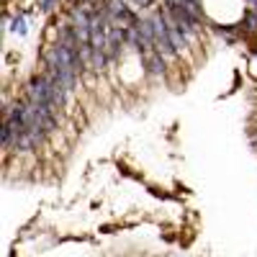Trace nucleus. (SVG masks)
<instances>
[{
    "label": "nucleus",
    "instance_id": "f257e3e1",
    "mask_svg": "<svg viewBox=\"0 0 257 257\" xmlns=\"http://www.w3.org/2000/svg\"><path fill=\"white\" fill-rule=\"evenodd\" d=\"M139 62H142V72L147 77H152V80H167V75L173 72V67L167 64V59L160 52H155V49L139 54Z\"/></svg>",
    "mask_w": 257,
    "mask_h": 257
},
{
    "label": "nucleus",
    "instance_id": "f03ea898",
    "mask_svg": "<svg viewBox=\"0 0 257 257\" xmlns=\"http://www.w3.org/2000/svg\"><path fill=\"white\" fill-rule=\"evenodd\" d=\"M239 31H242V39L257 36V11H244V16L239 21Z\"/></svg>",
    "mask_w": 257,
    "mask_h": 257
},
{
    "label": "nucleus",
    "instance_id": "7ed1b4c3",
    "mask_svg": "<svg viewBox=\"0 0 257 257\" xmlns=\"http://www.w3.org/2000/svg\"><path fill=\"white\" fill-rule=\"evenodd\" d=\"M11 31L21 39H26L29 36V16L24 11H16L13 18H11Z\"/></svg>",
    "mask_w": 257,
    "mask_h": 257
},
{
    "label": "nucleus",
    "instance_id": "20e7f679",
    "mask_svg": "<svg viewBox=\"0 0 257 257\" xmlns=\"http://www.w3.org/2000/svg\"><path fill=\"white\" fill-rule=\"evenodd\" d=\"M160 0H128V6L134 11H155Z\"/></svg>",
    "mask_w": 257,
    "mask_h": 257
},
{
    "label": "nucleus",
    "instance_id": "39448f33",
    "mask_svg": "<svg viewBox=\"0 0 257 257\" xmlns=\"http://www.w3.org/2000/svg\"><path fill=\"white\" fill-rule=\"evenodd\" d=\"M59 3H62V0H41V3H39V11L44 13V16H52V13L59 8Z\"/></svg>",
    "mask_w": 257,
    "mask_h": 257
},
{
    "label": "nucleus",
    "instance_id": "423d86ee",
    "mask_svg": "<svg viewBox=\"0 0 257 257\" xmlns=\"http://www.w3.org/2000/svg\"><path fill=\"white\" fill-rule=\"evenodd\" d=\"M247 72H249V77L257 82V52H252V54H249V62H247Z\"/></svg>",
    "mask_w": 257,
    "mask_h": 257
},
{
    "label": "nucleus",
    "instance_id": "0eeeda50",
    "mask_svg": "<svg viewBox=\"0 0 257 257\" xmlns=\"http://www.w3.org/2000/svg\"><path fill=\"white\" fill-rule=\"evenodd\" d=\"M244 11H257V0H242Z\"/></svg>",
    "mask_w": 257,
    "mask_h": 257
}]
</instances>
